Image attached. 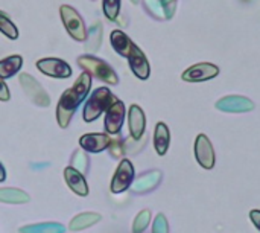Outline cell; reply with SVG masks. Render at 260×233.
I'll return each mask as SVG.
<instances>
[{
  "label": "cell",
  "instance_id": "cell-17",
  "mask_svg": "<svg viewBox=\"0 0 260 233\" xmlns=\"http://www.w3.org/2000/svg\"><path fill=\"white\" fill-rule=\"evenodd\" d=\"M169 142H171V133H169L168 125L163 122H158L154 131V148L158 156H165L168 153Z\"/></svg>",
  "mask_w": 260,
  "mask_h": 233
},
{
  "label": "cell",
  "instance_id": "cell-2",
  "mask_svg": "<svg viewBox=\"0 0 260 233\" xmlns=\"http://www.w3.org/2000/svg\"><path fill=\"white\" fill-rule=\"evenodd\" d=\"M117 99L113 96V93L107 89V87H101V89H96L88 101L85 102V107H84V111H82V118L85 122H93L96 121L104 111H107Z\"/></svg>",
  "mask_w": 260,
  "mask_h": 233
},
{
  "label": "cell",
  "instance_id": "cell-8",
  "mask_svg": "<svg viewBox=\"0 0 260 233\" xmlns=\"http://www.w3.org/2000/svg\"><path fill=\"white\" fill-rule=\"evenodd\" d=\"M219 69L210 63H198L192 67H189L184 73H183V79L187 82H203V81H209L215 76H218Z\"/></svg>",
  "mask_w": 260,
  "mask_h": 233
},
{
  "label": "cell",
  "instance_id": "cell-31",
  "mask_svg": "<svg viewBox=\"0 0 260 233\" xmlns=\"http://www.w3.org/2000/svg\"><path fill=\"white\" fill-rule=\"evenodd\" d=\"M5 180H6V171H5V166L0 162V183L5 182Z\"/></svg>",
  "mask_w": 260,
  "mask_h": 233
},
{
  "label": "cell",
  "instance_id": "cell-16",
  "mask_svg": "<svg viewBox=\"0 0 260 233\" xmlns=\"http://www.w3.org/2000/svg\"><path fill=\"white\" fill-rule=\"evenodd\" d=\"M64 180H66L67 186L70 188V191H73L76 195H79V197L88 195V186L85 182V176L78 172L75 168L69 166L64 169Z\"/></svg>",
  "mask_w": 260,
  "mask_h": 233
},
{
  "label": "cell",
  "instance_id": "cell-24",
  "mask_svg": "<svg viewBox=\"0 0 260 233\" xmlns=\"http://www.w3.org/2000/svg\"><path fill=\"white\" fill-rule=\"evenodd\" d=\"M151 223V211L143 209L137 214L133 223V233H143Z\"/></svg>",
  "mask_w": 260,
  "mask_h": 233
},
{
  "label": "cell",
  "instance_id": "cell-21",
  "mask_svg": "<svg viewBox=\"0 0 260 233\" xmlns=\"http://www.w3.org/2000/svg\"><path fill=\"white\" fill-rule=\"evenodd\" d=\"M111 44L114 47V50L122 55V56H128L131 47L134 46V43L126 37V34H123L122 31H113L111 34Z\"/></svg>",
  "mask_w": 260,
  "mask_h": 233
},
{
  "label": "cell",
  "instance_id": "cell-32",
  "mask_svg": "<svg viewBox=\"0 0 260 233\" xmlns=\"http://www.w3.org/2000/svg\"><path fill=\"white\" fill-rule=\"evenodd\" d=\"M131 2H134V3H137V2H139V0H131Z\"/></svg>",
  "mask_w": 260,
  "mask_h": 233
},
{
  "label": "cell",
  "instance_id": "cell-18",
  "mask_svg": "<svg viewBox=\"0 0 260 233\" xmlns=\"http://www.w3.org/2000/svg\"><path fill=\"white\" fill-rule=\"evenodd\" d=\"M101 218H102V217H101L99 214H96V212H84V214L76 215V217L70 221L69 229H70L72 232H81V230H85V229L94 226L96 223H99Z\"/></svg>",
  "mask_w": 260,
  "mask_h": 233
},
{
  "label": "cell",
  "instance_id": "cell-11",
  "mask_svg": "<svg viewBox=\"0 0 260 233\" xmlns=\"http://www.w3.org/2000/svg\"><path fill=\"white\" fill-rule=\"evenodd\" d=\"M125 121V105L122 101H116L105 114V131L107 134H119Z\"/></svg>",
  "mask_w": 260,
  "mask_h": 233
},
{
  "label": "cell",
  "instance_id": "cell-13",
  "mask_svg": "<svg viewBox=\"0 0 260 233\" xmlns=\"http://www.w3.org/2000/svg\"><path fill=\"white\" fill-rule=\"evenodd\" d=\"M128 61H129V66H131V70L134 72V75L140 79H148L149 78V73H151V69H149V63L145 56V53L134 44L128 53Z\"/></svg>",
  "mask_w": 260,
  "mask_h": 233
},
{
  "label": "cell",
  "instance_id": "cell-29",
  "mask_svg": "<svg viewBox=\"0 0 260 233\" xmlns=\"http://www.w3.org/2000/svg\"><path fill=\"white\" fill-rule=\"evenodd\" d=\"M9 98H11L9 89L6 87L3 79H0V101H9Z\"/></svg>",
  "mask_w": 260,
  "mask_h": 233
},
{
  "label": "cell",
  "instance_id": "cell-22",
  "mask_svg": "<svg viewBox=\"0 0 260 233\" xmlns=\"http://www.w3.org/2000/svg\"><path fill=\"white\" fill-rule=\"evenodd\" d=\"M20 233H66V227L59 223H38L18 229Z\"/></svg>",
  "mask_w": 260,
  "mask_h": 233
},
{
  "label": "cell",
  "instance_id": "cell-12",
  "mask_svg": "<svg viewBox=\"0 0 260 233\" xmlns=\"http://www.w3.org/2000/svg\"><path fill=\"white\" fill-rule=\"evenodd\" d=\"M216 108L227 113H247L254 108V104L242 96H227L216 102Z\"/></svg>",
  "mask_w": 260,
  "mask_h": 233
},
{
  "label": "cell",
  "instance_id": "cell-5",
  "mask_svg": "<svg viewBox=\"0 0 260 233\" xmlns=\"http://www.w3.org/2000/svg\"><path fill=\"white\" fill-rule=\"evenodd\" d=\"M134 176H136V172H134L133 163L128 159H123L119 163V166H117V169H116V172L113 176L111 186H110L111 188V192L113 194H122V192H125L134 183Z\"/></svg>",
  "mask_w": 260,
  "mask_h": 233
},
{
  "label": "cell",
  "instance_id": "cell-4",
  "mask_svg": "<svg viewBox=\"0 0 260 233\" xmlns=\"http://www.w3.org/2000/svg\"><path fill=\"white\" fill-rule=\"evenodd\" d=\"M20 85L23 89V92L27 95V98L38 107H47L50 104V98L49 93L41 87V84L30 75L27 73H21L20 78Z\"/></svg>",
  "mask_w": 260,
  "mask_h": 233
},
{
  "label": "cell",
  "instance_id": "cell-1",
  "mask_svg": "<svg viewBox=\"0 0 260 233\" xmlns=\"http://www.w3.org/2000/svg\"><path fill=\"white\" fill-rule=\"evenodd\" d=\"M90 87H91V76H90V73L84 72L76 79L73 87L67 89L61 95V98L58 101V107H56V119H58V125L61 128L69 127L70 119L75 114L78 105L85 101V98L90 92Z\"/></svg>",
  "mask_w": 260,
  "mask_h": 233
},
{
  "label": "cell",
  "instance_id": "cell-19",
  "mask_svg": "<svg viewBox=\"0 0 260 233\" xmlns=\"http://www.w3.org/2000/svg\"><path fill=\"white\" fill-rule=\"evenodd\" d=\"M30 197L17 188H0V201L6 205H24L29 203Z\"/></svg>",
  "mask_w": 260,
  "mask_h": 233
},
{
  "label": "cell",
  "instance_id": "cell-7",
  "mask_svg": "<svg viewBox=\"0 0 260 233\" xmlns=\"http://www.w3.org/2000/svg\"><path fill=\"white\" fill-rule=\"evenodd\" d=\"M195 157L201 168L204 169H213L215 166V150L210 142V139L206 134H198L195 140Z\"/></svg>",
  "mask_w": 260,
  "mask_h": 233
},
{
  "label": "cell",
  "instance_id": "cell-30",
  "mask_svg": "<svg viewBox=\"0 0 260 233\" xmlns=\"http://www.w3.org/2000/svg\"><path fill=\"white\" fill-rule=\"evenodd\" d=\"M250 220L256 226V229L260 232V211H251L250 212Z\"/></svg>",
  "mask_w": 260,
  "mask_h": 233
},
{
  "label": "cell",
  "instance_id": "cell-20",
  "mask_svg": "<svg viewBox=\"0 0 260 233\" xmlns=\"http://www.w3.org/2000/svg\"><path fill=\"white\" fill-rule=\"evenodd\" d=\"M23 64V58L20 55H11L0 61V79H6L14 76Z\"/></svg>",
  "mask_w": 260,
  "mask_h": 233
},
{
  "label": "cell",
  "instance_id": "cell-23",
  "mask_svg": "<svg viewBox=\"0 0 260 233\" xmlns=\"http://www.w3.org/2000/svg\"><path fill=\"white\" fill-rule=\"evenodd\" d=\"M88 165H90V160L87 157V154L82 151V150H78L73 153V157H72V168H75L78 172H81L82 176H85L88 172Z\"/></svg>",
  "mask_w": 260,
  "mask_h": 233
},
{
  "label": "cell",
  "instance_id": "cell-28",
  "mask_svg": "<svg viewBox=\"0 0 260 233\" xmlns=\"http://www.w3.org/2000/svg\"><path fill=\"white\" fill-rule=\"evenodd\" d=\"M152 233H169V223L163 214H158L152 224Z\"/></svg>",
  "mask_w": 260,
  "mask_h": 233
},
{
  "label": "cell",
  "instance_id": "cell-27",
  "mask_svg": "<svg viewBox=\"0 0 260 233\" xmlns=\"http://www.w3.org/2000/svg\"><path fill=\"white\" fill-rule=\"evenodd\" d=\"M108 151L111 154L113 159H122L123 153H125V143H122V139L116 137V139H111V143L108 147Z\"/></svg>",
  "mask_w": 260,
  "mask_h": 233
},
{
  "label": "cell",
  "instance_id": "cell-6",
  "mask_svg": "<svg viewBox=\"0 0 260 233\" xmlns=\"http://www.w3.org/2000/svg\"><path fill=\"white\" fill-rule=\"evenodd\" d=\"M61 18L69 31V34L78 40V41H84L87 40V32H85V26L84 21L81 18V15L76 12V9H73L72 6H61Z\"/></svg>",
  "mask_w": 260,
  "mask_h": 233
},
{
  "label": "cell",
  "instance_id": "cell-26",
  "mask_svg": "<svg viewBox=\"0 0 260 233\" xmlns=\"http://www.w3.org/2000/svg\"><path fill=\"white\" fill-rule=\"evenodd\" d=\"M120 9V0H104V11L110 20H116Z\"/></svg>",
  "mask_w": 260,
  "mask_h": 233
},
{
  "label": "cell",
  "instance_id": "cell-15",
  "mask_svg": "<svg viewBox=\"0 0 260 233\" xmlns=\"http://www.w3.org/2000/svg\"><path fill=\"white\" fill-rule=\"evenodd\" d=\"M161 171L158 169H154V171H149V172H145L142 174L134 183H133V189L136 194H148L151 191H154L160 182H161Z\"/></svg>",
  "mask_w": 260,
  "mask_h": 233
},
{
  "label": "cell",
  "instance_id": "cell-3",
  "mask_svg": "<svg viewBox=\"0 0 260 233\" xmlns=\"http://www.w3.org/2000/svg\"><path fill=\"white\" fill-rule=\"evenodd\" d=\"M78 64L87 70V73H91L93 76L99 78L104 82H108L111 85H116L119 82V76L116 75L114 69L104 60L91 56V55H82L78 58Z\"/></svg>",
  "mask_w": 260,
  "mask_h": 233
},
{
  "label": "cell",
  "instance_id": "cell-10",
  "mask_svg": "<svg viewBox=\"0 0 260 233\" xmlns=\"http://www.w3.org/2000/svg\"><path fill=\"white\" fill-rule=\"evenodd\" d=\"M111 143V137L110 134H102V133H90V134H84L79 139V147L82 151L85 153H102L105 150H108Z\"/></svg>",
  "mask_w": 260,
  "mask_h": 233
},
{
  "label": "cell",
  "instance_id": "cell-14",
  "mask_svg": "<svg viewBox=\"0 0 260 233\" xmlns=\"http://www.w3.org/2000/svg\"><path fill=\"white\" fill-rule=\"evenodd\" d=\"M128 124H129L131 139L140 140L143 137V133H145L146 118H145L143 110L139 105H136V104H133L129 107V111H128Z\"/></svg>",
  "mask_w": 260,
  "mask_h": 233
},
{
  "label": "cell",
  "instance_id": "cell-25",
  "mask_svg": "<svg viewBox=\"0 0 260 233\" xmlns=\"http://www.w3.org/2000/svg\"><path fill=\"white\" fill-rule=\"evenodd\" d=\"M0 31H2L8 38L15 40V38L18 37V31H17V27L14 26V23H12L5 14H2V12H0Z\"/></svg>",
  "mask_w": 260,
  "mask_h": 233
},
{
  "label": "cell",
  "instance_id": "cell-9",
  "mask_svg": "<svg viewBox=\"0 0 260 233\" xmlns=\"http://www.w3.org/2000/svg\"><path fill=\"white\" fill-rule=\"evenodd\" d=\"M37 67L47 76L52 78H69L72 75L70 66L58 58H43L37 61Z\"/></svg>",
  "mask_w": 260,
  "mask_h": 233
}]
</instances>
